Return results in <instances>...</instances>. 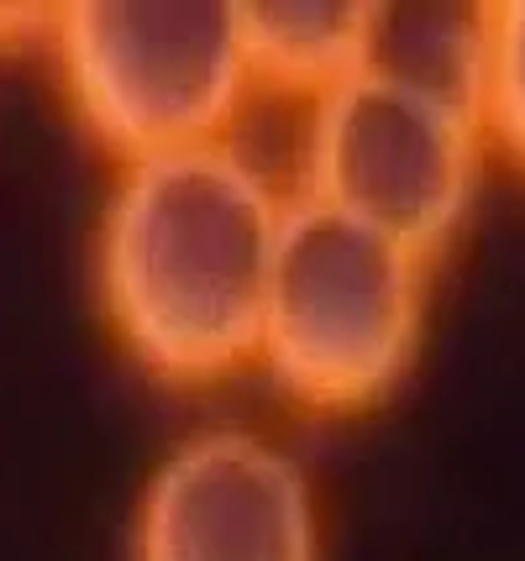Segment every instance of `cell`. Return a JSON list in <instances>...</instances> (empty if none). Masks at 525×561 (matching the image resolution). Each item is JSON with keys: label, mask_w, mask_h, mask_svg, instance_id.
<instances>
[{"label": "cell", "mask_w": 525, "mask_h": 561, "mask_svg": "<svg viewBox=\"0 0 525 561\" xmlns=\"http://www.w3.org/2000/svg\"><path fill=\"white\" fill-rule=\"evenodd\" d=\"M278 216L226 142L132 163L101 226V294L126 352L169 383H216L263 352Z\"/></svg>", "instance_id": "6da1fadb"}, {"label": "cell", "mask_w": 525, "mask_h": 561, "mask_svg": "<svg viewBox=\"0 0 525 561\" xmlns=\"http://www.w3.org/2000/svg\"><path fill=\"white\" fill-rule=\"evenodd\" d=\"M425 257L300 195L278 216L263 367L310 410H363L404 378L421 342Z\"/></svg>", "instance_id": "7a4b0ae2"}, {"label": "cell", "mask_w": 525, "mask_h": 561, "mask_svg": "<svg viewBox=\"0 0 525 561\" xmlns=\"http://www.w3.org/2000/svg\"><path fill=\"white\" fill-rule=\"evenodd\" d=\"M53 26L79 116L126 163L216 142L252 79L231 0H69Z\"/></svg>", "instance_id": "3957f363"}, {"label": "cell", "mask_w": 525, "mask_h": 561, "mask_svg": "<svg viewBox=\"0 0 525 561\" xmlns=\"http://www.w3.org/2000/svg\"><path fill=\"white\" fill-rule=\"evenodd\" d=\"M305 179L310 199L425 257L473 199L478 126L378 73H352L316 100Z\"/></svg>", "instance_id": "277c9868"}, {"label": "cell", "mask_w": 525, "mask_h": 561, "mask_svg": "<svg viewBox=\"0 0 525 561\" xmlns=\"http://www.w3.org/2000/svg\"><path fill=\"white\" fill-rule=\"evenodd\" d=\"M137 561H316L305 472L248 431H205L152 472Z\"/></svg>", "instance_id": "5b68a950"}, {"label": "cell", "mask_w": 525, "mask_h": 561, "mask_svg": "<svg viewBox=\"0 0 525 561\" xmlns=\"http://www.w3.org/2000/svg\"><path fill=\"white\" fill-rule=\"evenodd\" d=\"M363 73L478 126L489 84V5H374Z\"/></svg>", "instance_id": "8992f818"}, {"label": "cell", "mask_w": 525, "mask_h": 561, "mask_svg": "<svg viewBox=\"0 0 525 561\" xmlns=\"http://www.w3.org/2000/svg\"><path fill=\"white\" fill-rule=\"evenodd\" d=\"M248 73L274 90L326 95L342 79L368 69L374 5L368 0H248L237 5Z\"/></svg>", "instance_id": "52a82bcc"}, {"label": "cell", "mask_w": 525, "mask_h": 561, "mask_svg": "<svg viewBox=\"0 0 525 561\" xmlns=\"http://www.w3.org/2000/svg\"><path fill=\"white\" fill-rule=\"evenodd\" d=\"M483 122L525 169V0L489 5V84Z\"/></svg>", "instance_id": "ba28073f"}, {"label": "cell", "mask_w": 525, "mask_h": 561, "mask_svg": "<svg viewBox=\"0 0 525 561\" xmlns=\"http://www.w3.org/2000/svg\"><path fill=\"white\" fill-rule=\"evenodd\" d=\"M58 22V5H11V0H0V43H22L32 32H43V26Z\"/></svg>", "instance_id": "9c48e42d"}]
</instances>
